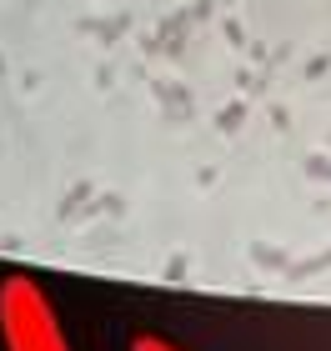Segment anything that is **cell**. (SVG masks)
Wrapping results in <instances>:
<instances>
[{"mask_svg":"<svg viewBox=\"0 0 331 351\" xmlns=\"http://www.w3.org/2000/svg\"><path fill=\"white\" fill-rule=\"evenodd\" d=\"M0 341L5 351H71L51 296L21 271L0 281Z\"/></svg>","mask_w":331,"mask_h":351,"instance_id":"obj_1","label":"cell"}]
</instances>
